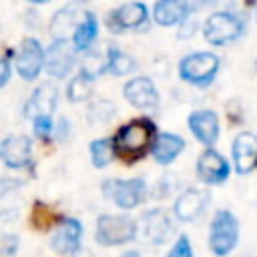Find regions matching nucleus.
I'll return each instance as SVG.
<instances>
[{
	"instance_id": "obj_25",
	"label": "nucleus",
	"mask_w": 257,
	"mask_h": 257,
	"mask_svg": "<svg viewBox=\"0 0 257 257\" xmlns=\"http://www.w3.org/2000/svg\"><path fill=\"white\" fill-rule=\"evenodd\" d=\"M114 157L110 139H96L90 143V161L96 169H104Z\"/></svg>"
},
{
	"instance_id": "obj_11",
	"label": "nucleus",
	"mask_w": 257,
	"mask_h": 257,
	"mask_svg": "<svg viewBox=\"0 0 257 257\" xmlns=\"http://www.w3.org/2000/svg\"><path fill=\"white\" fill-rule=\"evenodd\" d=\"M211 197L205 189H187L183 191L177 201H175V217L177 221H183V223H189V221H195L203 215V211L207 209Z\"/></svg>"
},
{
	"instance_id": "obj_20",
	"label": "nucleus",
	"mask_w": 257,
	"mask_h": 257,
	"mask_svg": "<svg viewBox=\"0 0 257 257\" xmlns=\"http://www.w3.org/2000/svg\"><path fill=\"white\" fill-rule=\"evenodd\" d=\"M189 12V0H157L153 6V18L161 26L181 24Z\"/></svg>"
},
{
	"instance_id": "obj_15",
	"label": "nucleus",
	"mask_w": 257,
	"mask_h": 257,
	"mask_svg": "<svg viewBox=\"0 0 257 257\" xmlns=\"http://www.w3.org/2000/svg\"><path fill=\"white\" fill-rule=\"evenodd\" d=\"M197 175L207 185H221L229 177V163L217 151L207 149L197 161Z\"/></svg>"
},
{
	"instance_id": "obj_7",
	"label": "nucleus",
	"mask_w": 257,
	"mask_h": 257,
	"mask_svg": "<svg viewBox=\"0 0 257 257\" xmlns=\"http://www.w3.org/2000/svg\"><path fill=\"white\" fill-rule=\"evenodd\" d=\"M76 62V50L72 48V44L68 40H60L54 38L52 44L48 46V50L44 52V68L46 74L52 78H64L72 66Z\"/></svg>"
},
{
	"instance_id": "obj_26",
	"label": "nucleus",
	"mask_w": 257,
	"mask_h": 257,
	"mask_svg": "<svg viewBox=\"0 0 257 257\" xmlns=\"http://www.w3.org/2000/svg\"><path fill=\"white\" fill-rule=\"evenodd\" d=\"M112 114H114V104L108 102V100H96L88 108V120H90V124H96V122L98 124H104V122H108L112 118Z\"/></svg>"
},
{
	"instance_id": "obj_32",
	"label": "nucleus",
	"mask_w": 257,
	"mask_h": 257,
	"mask_svg": "<svg viewBox=\"0 0 257 257\" xmlns=\"http://www.w3.org/2000/svg\"><path fill=\"white\" fill-rule=\"evenodd\" d=\"M66 135H68V120L66 118H60L58 120V126L54 128V137L56 139H66Z\"/></svg>"
},
{
	"instance_id": "obj_5",
	"label": "nucleus",
	"mask_w": 257,
	"mask_h": 257,
	"mask_svg": "<svg viewBox=\"0 0 257 257\" xmlns=\"http://www.w3.org/2000/svg\"><path fill=\"white\" fill-rule=\"evenodd\" d=\"M137 237V223L126 215H100L94 239L100 245H124Z\"/></svg>"
},
{
	"instance_id": "obj_29",
	"label": "nucleus",
	"mask_w": 257,
	"mask_h": 257,
	"mask_svg": "<svg viewBox=\"0 0 257 257\" xmlns=\"http://www.w3.org/2000/svg\"><path fill=\"white\" fill-rule=\"evenodd\" d=\"M195 32H197V22H195V20L185 18L183 24H179V36H181V38H191Z\"/></svg>"
},
{
	"instance_id": "obj_3",
	"label": "nucleus",
	"mask_w": 257,
	"mask_h": 257,
	"mask_svg": "<svg viewBox=\"0 0 257 257\" xmlns=\"http://www.w3.org/2000/svg\"><path fill=\"white\" fill-rule=\"evenodd\" d=\"M239 241V221L235 219V215L227 209H219L211 221V229H209V249L223 257L227 253H231L235 249Z\"/></svg>"
},
{
	"instance_id": "obj_4",
	"label": "nucleus",
	"mask_w": 257,
	"mask_h": 257,
	"mask_svg": "<svg viewBox=\"0 0 257 257\" xmlns=\"http://www.w3.org/2000/svg\"><path fill=\"white\" fill-rule=\"evenodd\" d=\"M102 195L120 209H135L147 197V183L135 179H106L102 183Z\"/></svg>"
},
{
	"instance_id": "obj_31",
	"label": "nucleus",
	"mask_w": 257,
	"mask_h": 257,
	"mask_svg": "<svg viewBox=\"0 0 257 257\" xmlns=\"http://www.w3.org/2000/svg\"><path fill=\"white\" fill-rule=\"evenodd\" d=\"M219 0H193L189 2V10H205V8H213Z\"/></svg>"
},
{
	"instance_id": "obj_27",
	"label": "nucleus",
	"mask_w": 257,
	"mask_h": 257,
	"mask_svg": "<svg viewBox=\"0 0 257 257\" xmlns=\"http://www.w3.org/2000/svg\"><path fill=\"white\" fill-rule=\"evenodd\" d=\"M167 257H195L189 237H187V235H181V237L177 239V243L173 245V249L167 253Z\"/></svg>"
},
{
	"instance_id": "obj_23",
	"label": "nucleus",
	"mask_w": 257,
	"mask_h": 257,
	"mask_svg": "<svg viewBox=\"0 0 257 257\" xmlns=\"http://www.w3.org/2000/svg\"><path fill=\"white\" fill-rule=\"evenodd\" d=\"M135 68H137V62L131 54L122 52L118 46H108L106 58H104V70H108L110 74H116V76H124L128 72H133Z\"/></svg>"
},
{
	"instance_id": "obj_12",
	"label": "nucleus",
	"mask_w": 257,
	"mask_h": 257,
	"mask_svg": "<svg viewBox=\"0 0 257 257\" xmlns=\"http://www.w3.org/2000/svg\"><path fill=\"white\" fill-rule=\"evenodd\" d=\"M124 98L137 106V108H143V110H155L159 106V92L153 84L151 78L147 76H135L131 78L126 84H124V90H122Z\"/></svg>"
},
{
	"instance_id": "obj_14",
	"label": "nucleus",
	"mask_w": 257,
	"mask_h": 257,
	"mask_svg": "<svg viewBox=\"0 0 257 257\" xmlns=\"http://www.w3.org/2000/svg\"><path fill=\"white\" fill-rule=\"evenodd\" d=\"M80 239H82V225H80V221H76L72 217H66L54 229V233L50 237V245H52V249L56 253L70 255V253L78 251Z\"/></svg>"
},
{
	"instance_id": "obj_28",
	"label": "nucleus",
	"mask_w": 257,
	"mask_h": 257,
	"mask_svg": "<svg viewBox=\"0 0 257 257\" xmlns=\"http://www.w3.org/2000/svg\"><path fill=\"white\" fill-rule=\"evenodd\" d=\"M32 128H34L36 137L48 139L50 133H52V118L50 116H34L32 118Z\"/></svg>"
},
{
	"instance_id": "obj_33",
	"label": "nucleus",
	"mask_w": 257,
	"mask_h": 257,
	"mask_svg": "<svg viewBox=\"0 0 257 257\" xmlns=\"http://www.w3.org/2000/svg\"><path fill=\"white\" fill-rule=\"evenodd\" d=\"M120 257H141V253L139 251H124Z\"/></svg>"
},
{
	"instance_id": "obj_24",
	"label": "nucleus",
	"mask_w": 257,
	"mask_h": 257,
	"mask_svg": "<svg viewBox=\"0 0 257 257\" xmlns=\"http://www.w3.org/2000/svg\"><path fill=\"white\" fill-rule=\"evenodd\" d=\"M92 84H94V78L84 74V72H78L70 82H68V88H66V96L70 102H80V100H86L90 94H92Z\"/></svg>"
},
{
	"instance_id": "obj_16",
	"label": "nucleus",
	"mask_w": 257,
	"mask_h": 257,
	"mask_svg": "<svg viewBox=\"0 0 257 257\" xmlns=\"http://www.w3.org/2000/svg\"><path fill=\"white\" fill-rule=\"evenodd\" d=\"M58 102V88L52 82H42L40 86L34 88V92L30 94L24 112L26 116L34 118V116H50L56 108Z\"/></svg>"
},
{
	"instance_id": "obj_10",
	"label": "nucleus",
	"mask_w": 257,
	"mask_h": 257,
	"mask_svg": "<svg viewBox=\"0 0 257 257\" xmlns=\"http://www.w3.org/2000/svg\"><path fill=\"white\" fill-rule=\"evenodd\" d=\"M16 72L24 80H34L44 64V50L36 38H24L16 50Z\"/></svg>"
},
{
	"instance_id": "obj_22",
	"label": "nucleus",
	"mask_w": 257,
	"mask_h": 257,
	"mask_svg": "<svg viewBox=\"0 0 257 257\" xmlns=\"http://www.w3.org/2000/svg\"><path fill=\"white\" fill-rule=\"evenodd\" d=\"M96 34H98V22H96V16L86 10L84 16L80 18V22L74 26L72 30V48L74 50H88L92 46V42L96 40Z\"/></svg>"
},
{
	"instance_id": "obj_18",
	"label": "nucleus",
	"mask_w": 257,
	"mask_h": 257,
	"mask_svg": "<svg viewBox=\"0 0 257 257\" xmlns=\"http://www.w3.org/2000/svg\"><path fill=\"white\" fill-rule=\"evenodd\" d=\"M233 161L239 175H247L255 169L257 161V143L253 133H241L233 141Z\"/></svg>"
},
{
	"instance_id": "obj_9",
	"label": "nucleus",
	"mask_w": 257,
	"mask_h": 257,
	"mask_svg": "<svg viewBox=\"0 0 257 257\" xmlns=\"http://www.w3.org/2000/svg\"><path fill=\"white\" fill-rule=\"evenodd\" d=\"M108 30L112 32H126V30H141L149 22V10L143 2H128L112 10L106 18Z\"/></svg>"
},
{
	"instance_id": "obj_30",
	"label": "nucleus",
	"mask_w": 257,
	"mask_h": 257,
	"mask_svg": "<svg viewBox=\"0 0 257 257\" xmlns=\"http://www.w3.org/2000/svg\"><path fill=\"white\" fill-rule=\"evenodd\" d=\"M10 74H12V68L8 58H0V86H4L10 80Z\"/></svg>"
},
{
	"instance_id": "obj_2",
	"label": "nucleus",
	"mask_w": 257,
	"mask_h": 257,
	"mask_svg": "<svg viewBox=\"0 0 257 257\" xmlns=\"http://www.w3.org/2000/svg\"><path fill=\"white\" fill-rule=\"evenodd\" d=\"M217 70H219V58L213 52H193L181 58L179 62L181 78L199 88L209 86L215 80Z\"/></svg>"
},
{
	"instance_id": "obj_1",
	"label": "nucleus",
	"mask_w": 257,
	"mask_h": 257,
	"mask_svg": "<svg viewBox=\"0 0 257 257\" xmlns=\"http://www.w3.org/2000/svg\"><path fill=\"white\" fill-rule=\"evenodd\" d=\"M155 137V124L147 118H135L128 124H122L112 143V151L124 159H137L141 157L153 143Z\"/></svg>"
},
{
	"instance_id": "obj_19",
	"label": "nucleus",
	"mask_w": 257,
	"mask_h": 257,
	"mask_svg": "<svg viewBox=\"0 0 257 257\" xmlns=\"http://www.w3.org/2000/svg\"><path fill=\"white\" fill-rule=\"evenodd\" d=\"M86 8H80V2H70L66 4L62 10H58L50 22V32L54 34V38H60V40H66L74 26L80 22V18L84 16Z\"/></svg>"
},
{
	"instance_id": "obj_17",
	"label": "nucleus",
	"mask_w": 257,
	"mask_h": 257,
	"mask_svg": "<svg viewBox=\"0 0 257 257\" xmlns=\"http://www.w3.org/2000/svg\"><path fill=\"white\" fill-rule=\"evenodd\" d=\"M189 128L207 147H213L219 139V118L213 110H195L189 114Z\"/></svg>"
},
{
	"instance_id": "obj_8",
	"label": "nucleus",
	"mask_w": 257,
	"mask_h": 257,
	"mask_svg": "<svg viewBox=\"0 0 257 257\" xmlns=\"http://www.w3.org/2000/svg\"><path fill=\"white\" fill-rule=\"evenodd\" d=\"M137 233H141V237L147 241V243H153V245H161L165 243L171 233H173V221L169 217V213L165 209H149L143 217H141V223L137 227Z\"/></svg>"
},
{
	"instance_id": "obj_6",
	"label": "nucleus",
	"mask_w": 257,
	"mask_h": 257,
	"mask_svg": "<svg viewBox=\"0 0 257 257\" xmlns=\"http://www.w3.org/2000/svg\"><path fill=\"white\" fill-rule=\"evenodd\" d=\"M203 34L213 46L231 44L243 34V20L233 12H215L207 18Z\"/></svg>"
},
{
	"instance_id": "obj_13",
	"label": "nucleus",
	"mask_w": 257,
	"mask_h": 257,
	"mask_svg": "<svg viewBox=\"0 0 257 257\" xmlns=\"http://www.w3.org/2000/svg\"><path fill=\"white\" fill-rule=\"evenodd\" d=\"M0 159L10 169H22L32 163V143L28 137L12 135L0 143Z\"/></svg>"
},
{
	"instance_id": "obj_21",
	"label": "nucleus",
	"mask_w": 257,
	"mask_h": 257,
	"mask_svg": "<svg viewBox=\"0 0 257 257\" xmlns=\"http://www.w3.org/2000/svg\"><path fill=\"white\" fill-rule=\"evenodd\" d=\"M183 149H185V141L173 133H161L151 143V153L155 161L161 165H171L183 153Z\"/></svg>"
},
{
	"instance_id": "obj_34",
	"label": "nucleus",
	"mask_w": 257,
	"mask_h": 257,
	"mask_svg": "<svg viewBox=\"0 0 257 257\" xmlns=\"http://www.w3.org/2000/svg\"><path fill=\"white\" fill-rule=\"evenodd\" d=\"M28 2H32V4H46L48 0H28Z\"/></svg>"
}]
</instances>
